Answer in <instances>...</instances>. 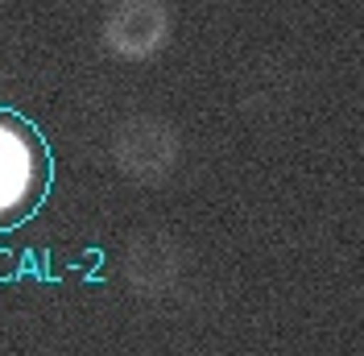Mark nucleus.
I'll return each instance as SVG.
<instances>
[{
	"instance_id": "7ed1b4c3",
	"label": "nucleus",
	"mask_w": 364,
	"mask_h": 356,
	"mask_svg": "<svg viewBox=\"0 0 364 356\" xmlns=\"http://www.w3.org/2000/svg\"><path fill=\"white\" fill-rule=\"evenodd\" d=\"M46 182V157L33 129L0 112V224H13L29 211Z\"/></svg>"
},
{
	"instance_id": "20e7f679",
	"label": "nucleus",
	"mask_w": 364,
	"mask_h": 356,
	"mask_svg": "<svg viewBox=\"0 0 364 356\" xmlns=\"http://www.w3.org/2000/svg\"><path fill=\"white\" fill-rule=\"evenodd\" d=\"M186 273V248L174 232H161V228H141L124 241L120 253V278L124 286L133 290L136 298H149L158 303L170 290L182 282Z\"/></svg>"
},
{
	"instance_id": "f257e3e1",
	"label": "nucleus",
	"mask_w": 364,
	"mask_h": 356,
	"mask_svg": "<svg viewBox=\"0 0 364 356\" xmlns=\"http://www.w3.org/2000/svg\"><path fill=\"white\" fill-rule=\"evenodd\" d=\"M108 154H112V166L129 182H136V187H161V182L174 178V170L182 162V137L166 116L133 112V116H124L112 129Z\"/></svg>"
},
{
	"instance_id": "f03ea898",
	"label": "nucleus",
	"mask_w": 364,
	"mask_h": 356,
	"mask_svg": "<svg viewBox=\"0 0 364 356\" xmlns=\"http://www.w3.org/2000/svg\"><path fill=\"white\" fill-rule=\"evenodd\" d=\"M174 17L166 0H116L104 13L100 46L116 63H149L170 46Z\"/></svg>"
}]
</instances>
